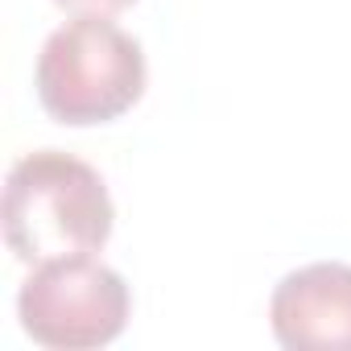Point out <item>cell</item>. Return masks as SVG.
Segmentation results:
<instances>
[{"label": "cell", "mask_w": 351, "mask_h": 351, "mask_svg": "<svg viewBox=\"0 0 351 351\" xmlns=\"http://www.w3.org/2000/svg\"><path fill=\"white\" fill-rule=\"evenodd\" d=\"M54 5H62V9H71V13H83V17H108V13L128 9L132 0H54Z\"/></svg>", "instance_id": "cell-5"}, {"label": "cell", "mask_w": 351, "mask_h": 351, "mask_svg": "<svg viewBox=\"0 0 351 351\" xmlns=\"http://www.w3.org/2000/svg\"><path fill=\"white\" fill-rule=\"evenodd\" d=\"M128 306L132 298L124 277L91 256L46 261L17 293V314L25 335L54 351H83L112 343L128 322Z\"/></svg>", "instance_id": "cell-3"}, {"label": "cell", "mask_w": 351, "mask_h": 351, "mask_svg": "<svg viewBox=\"0 0 351 351\" xmlns=\"http://www.w3.org/2000/svg\"><path fill=\"white\" fill-rule=\"evenodd\" d=\"M38 99L58 124H104L145 91V54L108 17H75L38 54Z\"/></svg>", "instance_id": "cell-2"}, {"label": "cell", "mask_w": 351, "mask_h": 351, "mask_svg": "<svg viewBox=\"0 0 351 351\" xmlns=\"http://www.w3.org/2000/svg\"><path fill=\"white\" fill-rule=\"evenodd\" d=\"M112 219L104 178L71 153L42 149L9 169L5 240L25 265L99 252L112 236Z\"/></svg>", "instance_id": "cell-1"}, {"label": "cell", "mask_w": 351, "mask_h": 351, "mask_svg": "<svg viewBox=\"0 0 351 351\" xmlns=\"http://www.w3.org/2000/svg\"><path fill=\"white\" fill-rule=\"evenodd\" d=\"M269 322L289 351H351V265L318 261L289 273L273 289Z\"/></svg>", "instance_id": "cell-4"}]
</instances>
